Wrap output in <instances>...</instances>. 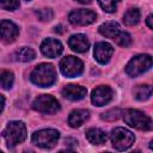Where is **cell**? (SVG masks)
Segmentation results:
<instances>
[{
	"label": "cell",
	"instance_id": "cell-1",
	"mask_svg": "<svg viewBox=\"0 0 153 153\" xmlns=\"http://www.w3.org/2000/svg\"><path fill=\"white\" fill-rule=\"evenodd\" d=\"M31 81L41 87H48L56 81V71L50 63H41L31 73Z\"/></svg>",
	"mask_w": 153,
	"mask_h": 153
},
{
	"label": "cell",
	"instance_id": "cell-2",
	"mask_svg": "<svg viewBox=\"0 0 153 153\" xmlns=\"http://www.w3.org/2000/svg\"><path fill=\"white\" fill-rule=\"evenodd\" d=\"M4 137L8 147H14L26 139V127L20 121H12L4 130Z\"/></svg>",
	"mask_w": 153,
	"mask_h": 153
},
{
	"label": "cell",
	"instance_id": "cell-3",
	"mask_svg": "<svg viewBox=\"0 0 153 153\" xmlns=\"http://www.w3.org/2000/svg\"><path fill=\"white\" fill-rule=\"evenodd\" d=\"M123 120L127 124L139 130H151L152 129V121L148 116L143 112L134 109L126 110L123 112Z\"/></svg>",
	"mask_w": 153,
	"mask_h": 153
},
{
	"label": "cell",
	"instance_id": "cell-4",
	"mask_svg": "<svg viewBox=\"0 0 153 153\" xmlns=\"http://www.w3.org/2000/svg\"><path fill=\"white\" fill-rule=\"evenodd\" d=\"M134 141H135L134 134L126 128L117 127L111 131V142L117 151L128 149L129 147H131Z\"/></svg>",
	"mask_w": 153,
	"mask_h": 153
},
{
	"label": "cell",
	"instance_id": "cell-5",
	"mask_svg": "<svg viewBox=\"0 0 153 153\" xmlns=\"http://www.w3.org/2000/svg\"><path fill=\"white\" fill-rule=\"evenodd\" d=\"M152 66V57L149 55L142 54V55H137L135 57H133L127 67H126V72L128 75L130 76H137L140 74H142L143 72L148 71Z\"/></svg>",
	"mask_w": 153,
	"mask_h": 153
},
{
	"label": "cell",
	"instance_id": "cell-6",
	"mask_svg": "<svg viewBox=\"0 0 153 153\" xmlns=\"http://www.w3.org/2000/svg\"><path fill=\"white\" fill-rule=\"evenodd\" d=\"M60 134L55 129H42L32 135V142L41 148H51L56 145Z\"/></svg>",
	"mask_w": 153,
	"mask_h": 153
},
{
	"label": "cell",
	"instance_id": "cell-7",
	"mask_svg": "<svg viewBox=\"0 0 153 153\" xmlns=\"http://www.w3.org/2000/svg\"><path fill=\"white\" fill-rule=\"evenodd\" d=\"M32 108L41 114H49L50 115V114H55L60 110V104L53 96L42 94V96H38L33 100Z\"/></svg>",
	"mask_w": 153,
	"mask_h": 153
},
{
	"label": "cell",
	"instance_id": "cell-8",
	"mask_svg": "<svg viewBox=\"0 0 153 153\" xmlns=\"http://www.w3.org/2000/svg\"><path fill=\"white\" fill-rule=\"evenodd\" d=\"M60 69L63 75L68 78H73L76 75H80L84 71V65L81 60L74 57V56H67L61 60L60 62Z\"/></svg>",
	"mask_w": 153,
	"mask_h": 153
},
{
	"label": "cell",
	"instance_id": "cell-9",
	"mask_svg": "<svg viewBox=\"0 0 153 153\" xmlns=\"http://www.w3.org/2000/svg\"><path fill=\"white\" fill-rule=\"evenodd\" d=\"M97 18V14L91 11V10H85V8H80V10H75V11H72L68 16V19L69 22L73 24V25H79V26H82V25H88L91 23H93Z\"/></svg>",
	"mask_w": 153,
	"mask_h": 153
},
{
	"label": "cell",
	"instance_id": "cell-10",
	"mask_svg": "<svg viewBox=\"0 0 153 153\" xmlns=\"http://www.w3.org/2000/svg\"><path fill=\"white\" fill-rule=\"evenodd\" d=\"M114 92L109 86H98L92 91L91 94V100L94 105L97 106H103L105 104H108L111 99H112Z\"/></svg>",
	"mask_w": 153,
	"mask_h": 153
},
{
	"label": "cell",
	"instance_id": "cell-11",
	"mask_svg": "<svg viewBox=\"0 0 153 153\" xmlns=\"http://www.w3.org/2000/svg\"><path fill=\"white\" fill-rule=\"evenodd\" d=\"M19 33L18 26L10 22V20H2L0 22V39L5 43H12Z\"/></svg>",
	"mask_w": 153,
	"mask_h": 153
},
{
	"label": "cell",
	"instance_id": "cell-12",
	"mask_svg": "<svg viewBox=\"0 0 153 153\" xmlns=\"http://www.w3.org/2000/svg\"><path fill=\"white\" fill-rule=\"evenodd\" d=\"M63 50L61 42L54 38H45L41 44V51L44 56L48 57H57Z\"/></svg>",
	"mask_w": 153,
	"mask_h": 153
},
{
	"label": "cell",
	"instance_id": "cell-13",
	"mask_svg": "<svg viewBox=\"0 0 153 153\" xmlns=\"http://www.w3.org/2000/svg\"><path fill=\"white\" fill-rule=\"evenodd\" d=\"M94 59L102 63V65H105L109 62L110 57L112 56L114 54V48L111 44L106 43V42H98L96 45H94Z\"/></svg>",
	"mask_w": 153,
	"mask_h": 153
},
{
	"label": "cell",
	"instance_id": "cell-14",
	"mask_svg": "<svg viewBox=\"0 0 153 153\" xmlns=\"http://www.w3.org/2000/svg\"><path fill=\"white\" fill-rule=\"evenodd\" d=\"M68 45L72 50L76 53H85L90 47V42L85 35L78 33V35H73L68 39Z\"/></svg>",
	"mask_w": 153,
	"mask_h": 153
},
{
	"label": "cell",
	"instance_id": "cell-15",
	"mask_svg": "<svg viewBox=\"0 0 153 153\" xmlns=\"http://www.w3.org/2000/svg\"><path fill=\"white\" fill-rule=\"evenodd\" d=\"M87 93V90L80 85H67L63 90H62V94L63 97H66L67 99L71 100H80L82 99Z\"/></svg>",
	"mask_w": 153,
	"mask_h": 153
},
{
	"label": "cell",
	"instance_id": "cell-16",
	"mask_svg": "<svg viewBox=\"0 0 153 153\" xmlns=\"http://www.w3.org/2000/svg\"><path fill=\"white\" fill-rule=\"evenodd\" d=\"M88 118V111L87 110H82V109H79V110H74L69 117H68V123L72 128H78L80 127L86 120Z\"/></svg>",
	"mask_w": 153,
	"mask_h": 153
},
{
	"label": "cell",
	"instance_id": "cell-17",
	"mask_svg": "<svg viewBox=\"0 0 153 153\" xmlns=\"http://www.w3.org/2000/svg\"><path fill=\"white\" fill-rule=\"evenodd\" d=\"M86 137L90 141V143H92V145H102L108 139L106 134L98 128H90L86 131Z\"/></svg>",
	"mask_w": 153,
	"mask_h": 153
},
{
	"label": "cell",
	"instance_id": "cell-18",
	"mask_svg": "<svg viewBox=\"0 0 153 153\" xmlns=\"http://www.w3.org/2000/svg\"><path fill=\"white\" fill-rule=\"evenodd\" d=\"M120 25L116 22H105L99 26V32L106 38H114L120 32Z\"/></svg>",
	"mask_w": 153,
	"mask_h": 153
},
{
	"label": "cell",
	"instance_id": "cell-19",
	"mask_svg": "<svg viewBox=\"0 0 153 153\" xmlns=\"http://www.w3.org/2000/svg\"><path fill=\"white\" fill-rule=\"evenodd\" d=\"M35 57H36L35 50L29 47H23L14 53V59L16 61H19V62H29V61H32Z\"/></svg>",
	"mask_w": 153,
	"mask_h": 153
},
{
	"label": "cell",
	"instance_id": "cell-20",
	"mask_svg": "<svg viewBox=\"0 0 153 153\" xmlns=\"http://www.w3.org/2000/svg\"><path fill=\"white\" fill-rule=\"evenodd\" d=\"M140 20V11L137 8H129L123 16V23L128 26L136 25Z\"/></svg>",
	"mask_w": 153,
	"mask_h": 153
},
{
	"label": "cell",
	"instance_id": "cell-21",
	"mask_svg": "<svg viewBox=\"0 0 153 153\" xmlns=\"http://www.w3.org/2000/svg\"><path fill=\"white\" fill-rule=\"evenodd\" d=\"M152 94V87L149 85H139L134 90V96L137 100H146Z\"/></svg>",
	"mask_w": 153,
	"mask_h": 153
},
{
	"label": "cell",
	"instance_id": "cell-22",
	"mask_svg": "<svg viewBox=\"0 0 153 153\" xmlns=\"http://www.w3.org/2000/svg\"><path fill=\"white\" fill-rule=\"evenodd\" d=\"M14 76L12 72L8 71H0V86L5 90H10L13 85Z\"/></svg>",
	"mask_w": 153,
	"mask_h": 153
},
{
	"label": "cell",
	"instance_id": "cell-23",
	"mask_svg": "<svg viewBox=\"0 0 153 153\" xmlns=\"http://www.w3.org/2000/svg\"><path fill=\"white\" fill-rule=\"evenodd\" d=\"M116 44H118L120 47H129L131 44V37L128 32H123V31H120L114 38H112Z\"/></svg>",
	"mask_w": 153,
	"mask_h": 153
},
{
	"label": "cell",
	"instance_id": "cell-24",
	"mask_svg": "<svg viewBox=\"0 0 153 153\" xmlns=\"http://www.w3.org/2000/svg\"><path fill=\"white\" fill-rule=\"evenodd\" d=\"M100 7L109 13H112L116 11L117 8V4L120 2V0H98Z\"/></svg>",
	"mask_w": 153,
	"mask_h": 153
},
{
	"label": "cell",
	"instance_id": "cell-25",
	"mask_svg": "<svg viewBox=\"0 0 153 153\" xmlns=\"http://www.w3.org/2000/svg\"><path fill=\"white\" fill-rule=\"evenodd\" d=\"M121 114H122V111L120 109H111V110H108V111L103 112L100 115V118L105 120V121H115V120L120 118Z\"/></svg>",
	"mask_w": 153,
	"mask_h": 153
},
{
	"label": "cell",
	"instance_id": "cell-26",
	"mask_svg": "<svg viewBox=\"0 0 153 153\" xmlns=\"http://www.w3.org/2000/svg\"><path fill=\"white\" fill-rule=\"evenodd\" d=\"M0 7L6 11H14L19 7V0H0Z\"/></svg>",
	"mask_w": 153,
	"mask_h": 153
},
{
	"label": "cell",
	"instance_id": "cell-27",
	"mask_svg": "<svg viewBox=\"0 0 153 153\" xmlns=\"http://www.w3.org/2000/svg\"><path fill=\"white\" fill-rule=\"evenodd\" d=\"M36 16L38 17L39 20L47 22V20H50L53 18V11L49 8H41V10L36 11Z\"/></svg>",
	"mask_w": 153,
	"mask_h": 153
},
{
	"label": "cell",
	"instance_id": "cell-28",
	"mask_svg": "<svg viewBox=\"0 0 153 153\" xmlns=\"http://www.w3.org/2000/svg\"><path fill=\"white\" fill-rule=\"evenodd\" d=\"M152 18H153V17H152V14H149V16L147 17V25H148V27H149V29H152V27H153V24H152Z\"/></svg>",
	"mask_w": 153,
	"mask_h": 153
},
{
	"label": "cell",
	"instance_id": "cell-29",
	"mask_svg": "<svg viewBox=\"0 0 153 153\" xmlns=\"http://www.w3.org/2000/svg\"><path fill=\"white\" fill-rule=\"evenodd\" d=\"M4 105H5V98L0 94V112H1L2 109H4Z\"/></svg>",
	"mask_w": 153,
	"mask_h": 153
},
{
	"label": "cell",
	"instance_id": "cell-30",
	"mask_svg": "<svg viewBox=\"0 0 153 153\" xmlns=\"http://www.w3.org/2000/svg\"><path fill=\"white\" fill-rule=\"evenodd\" d=\"M75 1H78V2H80V4H90L92 0H75Z\"/></svg>",
	"mask_w": 153,
	"mask_h": 153
},
{
	"label": "cell",
	"instance_id": "cell-31",
	"mask_svg": "<svg viewBox=\"0 0 153 153\" xmlns=\"http://www.w3.org/2000/svg\"><path fill=\"white\" fill-rule=\"evenodd\" d=\"M26 1H29V0H26Z\"/></svg>",
	"mask_w": 153,
	"mask_h": 153
}]
</instances>
